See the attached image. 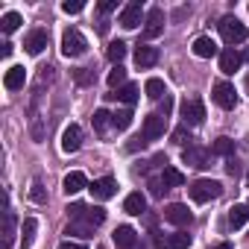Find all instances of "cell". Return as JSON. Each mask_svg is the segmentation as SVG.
Masks as SVG:
<instances>
[{
  "instance_id": "cell-27",
  "label": "cell",
  "mask_w": 249,
  "mask_h": 249,
  "mask_svg": "<svg viewBox=\"0 0 249 249\" xmlns=\"http://www.w3.org/2000/svg\"><path fill=\"white\" fill-rule=\"evenodd\" d=\"M111 126H114L117 132L129 129V126H132V108H117V111L111 114Z\"/></svg>"
},
{
  "instance_id": "cell-41",
  "label": "cell",
  "mask_w": 249,
  "mask_h": 249,
  "mask_svg": "<svg viewBox=\"0 0 249 249\" xmlns=\"http://www.w3.org/2000/svg\"><path fill=\"white\" fill-rule=\"evenodd\" d=\"M144 147H147V138H144V135H138V138H132V141L126 144L129 153H138V150H144Z\"/></svg>"
},
{
  "instance_id": "cell-9",
  "label": "cell",
  "mask_w": 249,
  "mask_h": 249,
  "mask_svg": "<svg viewBox=\"0 0 249 249\" xmlns=\"http://www.w3.org/2000/svg\"><path fill=\"white\" fill-rule=\"evenodd\" d=\"M164 132H167V114H159V111H156V114H147L144 132H141V135H144L147 141H159Z\"/></svg>"
},
{
  "instance_id": "cell-28",
  "label": "cell",
  "mask_w": 249,
  "mask_h": 249,
  "mask_svg": "<svg viewBox=\"0 0 249 249\" xmlns=\"http://www.w3.org/2000/svg\"><path fill=\"white\" fill-rule=\"evenodd\" d=\"M108 88L111 91H117V88H123V85H126V68H123V65H114L111 71H108Z\"/></svg>"
},
{
  "instance_id": "cell-42",
  "label": "cell",
  "mask_w": 249,
  "mask_h": 249,
  "mask_svg": "<svg viewBox=\"0 0 249 249\" xmlns=\"http://www.w3.org/2000/svg\"><path fill=\"white\" fill-rule=\"evenodd\" d=\"M226 173H229V176H237V173H240V164H237V159H234V156H231V159H226Z\"/></svg>"
},
{
  "instance_id": "cell-34",
  "label": "cell",
  "mask_w": 249,
  "mask_h": 249,
  "mask_svg": "<svg viewBox=\"0 0 249 249\" xmlns=\"http://www.w3.org/2000/svg\"><path fill=\"white\" fill-rule=\"evenodd\" d=\"M21 24H24V18H21L18 12H6L3 18H0V30H3L6 36H9V33H15V30H18Z\"/></svg>"
},
{
  "instance_id": "cell-13",
  "label": "cell",
  "mask_w": 249,
  "mask_h": 249,
  "mask_svg": "<svg viewBox=\"0 0 249 249\" xmlns=\"http://www.w3.org/2000/svg\"><path fill=\"white\" fill-rule=\"evenodd\" d=\"M47 41H50V33L38 27V30H30V33H27V38H24V47H27V53L38 56V53L47 47Z\"/></svg>"
},
{
  "instance_id": "cell-15",
  "label": "cell",
  "mask_w": 249,
  "mask_h": 249,
  "mask_svg": "<svg viewBox=\"0 0 249 249\" xmlns=\"http://www.w3.org/2000/svg\"><path fill=\"white\" fill-rule=\"evenodd\" d=\"M111 237H114V246L117 249H135L138 246V231L132 226H117Z\"/></svg>"
},
{
  "instance_id": "cell-4",
  "label": "cell",
  "mask_w": 249,
  "mask_h": 249,
  "mask_svg": "<svg viewBox=\"0 0 249 249\" xmlns=\"http://www.w3.org/2000/svg\"><path fill=\"white\" fill-rule=\"evenodd\" d=\"M188 191H191V199L202 205V202L217 199V196L223 194V185H220V182H214V179H199V182H194Z\"/></svg>"
},
{
  "instance_id": "cell-7",
  "label": "cell",
  "mask_w": 249,
  "mask_h": 249,
  "mask_svg": "<svg viewBox=\"0 0 249 249\" xmlns=\"http://www.w3.org/2000/svg\"><path fill=\"white\" fill-rule=\"evenodd\" d=\"M182 161H185L188 167L205 170V167H208V161H211V153H208L205 147H199V144H188V147L182 150Z\"/></svg>"
},
{
  "instance_id": "cell-1",
  "label": "cell",
  "mask_w": 249,
  "mask_h": 249,
  "mask_svg": "<svg viewBox=\"0 0 249 249\" xmlns=\"http://www.w3.org/2000/svg\"><path fill=\"white\" fill-rule=\"evenodd\" d=\"M68 214L76 220V223H88V226H103L106 223V208L103 205H85V202H71L68 205Z\"/></svg>"
},
{
  "instance_id": "cell-21",
  "label": "cell",
  "mask_w": 249,
  "mask_h": 249,
  "mask_svg": "<svg viewBox=\"0 0 249 249\" xmlns=\"http://www.w3.org/2000/svg\"><path fill=\"white\" fill-rule=\"evenodd\" d=\"M240 62H243V56H240L234 47L220 50V71H223V73H234V71L240 68Z\"/></svg>"
},
{
  "instance_id": "cell-18",
  "label": "cell",
  "mask_w": 249,
  "mask_h": 249,
  "mask_svg": "<svg viewBox=\"0 0 249 249\" xmlns=\"http://www.w3.org/2000/svg\"><path fill=\"white\" fill-rule=\"evenodd\" d=\"M123 211L132 214V217H141V214L147 211V196H144L141 191H132L126 199H123Z\"/></svg>"
},
{
  "instance_id": "cell-5",
  "label": "cell",
  "mask_w": 249,
  "mask_h": 249,
  "mask_svg": "<svg viewBox=\"0 0 249 249\" xmlns=\"http://www.w3.org/2000/svg\"><path fill=\"white\" fill-rule=\"evenodd\" d=\"M85 50H88L85 36H82L79 30H65V36H62V53H65L68 59H76V56H82Z\"/></svg>"
},
{
  "instance_id": "cell-6",
  "label": "cell",
  "mask_w": 249,
  "mask_h": 249,
  "mask_svg": "<svg viewBox=\"0 0 249 249\" xmlns=\"http://www.w3.org/2000/svg\"><path fill=\"white\" fill-rule=\"evenodd\" d=\"M211 100L220 106V108H234L237 106V91H234V85L231 82H226V79H220L217 85H214V91H211Z\"/></svg>"
},
{
  "instance_id": "cell-10",
  "label": "cell",
  "mask_w": 249,
  "mask_h": 249,
  "mask_svg": "<svg viewBox=\"0 0 249 249\" xmlns=\"http://www.w3.org/2000/svg\"><path fill=\"white\" fill-rule=\"evenodd\" d=\"M161 33H164V9L153 6L147 12V21H144V38H159Z\"/></svg>"
},
{
  "instance_id": "cell-19",
  "label": "cell",
  "mask_w": 249,
  "mask_h": 249,
  "mask_svg": "<svg viewBox=\"0 0 249 249\" xmlns=\"http://www.w3.org/2000/svg\"><path fill=\"white\" fill-rule=\"evenodd\" d=\"M108 100H117V103H123V106H132V103H138V85L135 82H126L123 88H117V91H111V94H106Z\"/></svg>"
},
{
  "instance_id": "cell-48",
  "label": "cell",
  "mask_w": 249,
  "mask_h": 249,
  "mask_svg": "<svg viewBox=\"0 0 249 249\" xmlns=\"http://www.w3.org/2000/svg\"><path fill=\"white\" fill-rule=\"evenodd\" d=\"M246 91H249V73H246Z\"/></svg>"
},
{
  "instance_id": "cell-31",
  "label": "cell",
  "mask_w": 249,
  "mask_h": 249,
  "mask_svg": "<svg viewBox=\"0 0 249 249\" xmlns=\"http://www.w3.org/2000/svg\"><path fill=\"white\" fill-rule=\"evenodd\" d=\"M211 153H214V156H223V159H231V156H234V141H231V138H217V141L211 144Z\"/></svg>"
},
{
  "instance_id": "cell-32",
  "label": "cell",
  "mask_w": 249,
  "mask_h": 249,
  "mask_svg": "<svg viewBox=\"0 0 249 249\" xmlns=\"http://www.w3.org/2000/svg\"><path fill=\"white\" fill-rule=\"evenodd\" d=\"M188 246H191V234H185V231H173L164 240V249H188Z\"/></svg>"
},
{
  "instance_id": "cell-24",
  "label": "cell",
  "mask_w": 249,
  "mask_h": 249,
  "mask_svg": "<svg viewBox=\"0 0 249 249\" xmlns=\"http://www.w3.org/2000/svg\"><path fill=\"white\" fill-rule=\"evenodd\" d=\"M161 182H164V188H167V191H170V188H182V185H185V173H182L179 167L167 164V167L161 170Z\"/></svg>"
},
{
  "instance_id": "cell-39",
  "label": "cell",
  "mask_w": 249,
  "mask_h": 249,
  "mask_svg": "<svg viewBox=\"0 0 249 249\" xmlns=\"http://www.w3.org/2000/svg\"><path fill=\"white\" fill-rule=\"evenodd\" d=\"M164 182H161V176H150V194L153 196H164Z\"/></svg>"
},
{
  "instance_id": "cell-29",
  "label": "cell",
  "mask_w": 249,
  "mask_h": 249,
  "mask_svg": "<svg viewBox=\"0 0 249 249\" xmlns=\"http://www.w3.org/2000/svg\"><path fill=\"white\" fill-rule=\"evenodd\" d=\"M144 91H147V97H150V100H164V97H167V88H164V82H161L159 76H153V79H147V85H144Z\"/></svg>"
},
{
  "instance_id": "cell-8",
  "label": "cell",
  "mask_w": 249,
  "mask_h": 249,
  "mask_svg": "<svg viewBox=\"0 0 249 249\" xmlns=\"http://www.w3.org/2000/svg\"><path fill=\"white\" fill-rule=\"evenodd\" d=\"M88 191H91V196H94L97 202H106V199H111V196L117 194V179H114V176H100V179H94V182L88 185Z\"/></svg>"
},
{
  "instance_id": "cell-38",
  "label": "cell",
  "mask_w": 249,
  "mask_h": 249,
  "mask_svg": "<svg viewBox=\"0 0 249 249\" xmlns=\"http://www.w3.org/2000/svg\"><path fill=\"white\" fill-rule=\"evenodd\" d=\"M191 141V132H188V126H179L176 132H173V144H179L182 150H185V144Z\"/></svg>"
},
{
  "instance_id": "cell-49",
  "label": "cell",
  "mask_w": 249,
  "mask_h": 249,
  "mask_svg": "<svg viewBox=\"0 0 249 249\" xmlns=\"http://www.w3.org/2000/svg\"><path fill=\"white\" fill-rule=\"evenodd\" d=\"M246 182H249V170H246Z\"/></svg>"
},
{
  "instance_id": "cell-36",
  "label": "cell",
  "mask_w": 249,
  "mask_h": 249,
  "mask_svg": "<svg viewBox=\"0 0 249 249\" xmlns=\"http://www.w3.org/2000/svg\"><path fill=\"white\" fill-rule=\"evenodd\" d=\"M30 196H33V199H36L38 205H44V202H47V191H44V182H41V176H36V179H33Z\"/></svg>"
},
{
  "instance_id": "cell-16",
  "label": "cell",
  "mask_w": 249,
  "mask_h": 249,
  "mask_svg": "<svg viewBox=\"0 0 249 249\" xmlns=\"http://www.w3.org/2000/svg\"><path fill=\"white\" fill-rule=\"evenodd\" d=\"M135 65H138V68H153V65H159V47H153V44H138V47H135Z\"/></svg>"
},
{
  "instance_id": "cell-3",
  "label": "cell",
  "mask_w": 249,
  "mask_h": 249,
  "mask_svg": "<svg viewBox=\"0 0 249 249\" xmlns=\"http://www.w3.org/2000/svg\"><path fill=\"white\" fill-rule=\"evenodd\" d=\"M179 114H182V123L185 126H199L205 120V106L199 97H185L182 106H179Z\"/></svg>"
},
{
  "instance_id": "cell-47",
  "label": "cell",
  "mask_w": 249,
  "mask_h": 249,
  "mask_svg": "<svg viewBox=\"0 0 249 249\" xmlns=\"http://www.w3.org/2000/svg\"><path fill=\"white\" fill-rule=\"evenodd\" d=\"M240 56H243V62H249V47H246V50H243Z\"/></svg>"
},
{
  "instance_id": "cell-43",
  "label": "cell",
  "mask_w": 249,
  "mask_h": 249,
  "mask_svg": "<svg viewBox=\"0 0 249 249\" xmlns=\"http://www.w3.org/2000/svg\"><path fill=\"white\" fill-rule=\"evenodd\" d=\"M97 9H100L103 15H108V12L117 9V0H103V3H97Z\"/></svg>"
},
{
  "instance_id": "cell-17",
  "label": "cell",
  "mask_w": 249,
  "mask_h": 249,
  "mask_svg": "<svg viewBox=\"0 0 249 249\" xmlns=\"http://www.w3.org/2000/svg\"><path fill=\"white\" fill-rule=\"evenodd\" d=\"M24 82H27V71H24V65H12V68L3 73V85H6L9 91H21Z\"/></svg>"
},
{
  "instance_id": "cell-35",
  "label": "cell",
  "mask_w": 249,
  "mask_h": 249,
  "mask_svg": "<svg viewBox=\"0 0 249 249\" xmlns=\"http://www.w3.org/2000/svg\"><path fill=\"white\" fill-rule=\"evenodd\" d=\"M91 123H94V129L103 135V132L111 126V114H108L106 108H97V111H94V117H91Z\"/></svg>"
},
{
  "instance_id": "cell-37",
  "label": "cell",
  "mask_w": 249,
  "mask_h": 249,
  "mask_svg": "<svg viewBox=\"0 0 249 249\" xmlns=\"http://www.w3.org/2000/svg\"><path fill=\"white\" fill-rule=\"evenodd\" d=\"M73 79H76L79 85H94V71H91V68H76V71H73Z\"/></svg>"
},
{
  "instance_id": "cell-26",
  "label": "cell",
  "mask_w": 249,
  "mask_h": 249,
  "mask_svg": "<svg viewBox=\"0 0 249 249\" xmlns=\"http://www.w3.org/2000/svg\"><path fill=\"white\" fill-rule=\"evenodd\" d=\"M246 220H249V205H231L229 208V226L231 229L246 226Z\"/></svg>"
},
{
  "instance_id": "cell-44",
  "label": "cell",
  "mask_w": 249,
  "mask_h": 249,
  "mask_svg": "<svg viewBox=\"0 0 249 249\" xmlns=\"http://www.w3.org/2000/svg\"><path fill=\"white\" fill-rule=\"evenodd\" d=\"M59 249H88L85 243H76V240H65V243H59Z\"/></svg>"
},
{
  "instance_id": "cell-12",
  "label": "cell",
  "mask_w": 249,
  "mask_h": 249,
  "mask_svg": "<svg viewBox=\"0 0 249 249\" xmlns=\"http://www.w3.org/2000/svg\"><path fill=\"white\" fill-rule=\"evenodd\" d=\"M141 18H144V6L138 3V0H132V3H126L120 9V27H126V30H135L138 24H141Z\"/></svg>"
},
{
  "instance_id": "cell-40",
  "label": "cell",
  "mask_w": 249,
  "mask_h": 249,
  "mask_svg": "<svg viewBox=\"0 0 249 249\" xmlns=\"http://www.w3.org/2000/svg\"><path fill=\"white\" fill-rule=\"evenodd\" d=\"M82 6H85V3H79V0H65V3H62V12L76 15V12H82Z\"/></svg>"
},
{
  "instance_id": "cell-33",
  "label": "cell",
  "mask_w": 249,
  "mask_h": 249,
  "mask_svg": "<svg viewBox=\"0 0 249 249\" xmlns=\"http://www.w3.org/2000/svg\"><path fill=\"white\" fill-rule=\"evenodd\" d=\"M106 56H108V62L120 65L123 59H126V41H111V44H108V50H106Z\"/></svg>"
},
{
  "instance_id": "cell-2",
  "label": "cell",
  "mask_w": 249,
  "mask_h": 249,
  "mask_svg": "<svg viewBox=\"0 0 249 249\" xmlns=\"http://www.w3.org/2000/svg\"><path fill=\"white\" fill-rule=\"evenodd\" d=\"M217 30H220V36H223V41H226V44H240V41H246V36H249L246 24H243L240 18H234V15L220 18Z\"/></svg>"
},
{
  "instance_id": "cell-11",
  "label": "cell",
  "mask_w": 249,
  "mask_h": 249,
  "mask_svg": "<svg viewBox=\"0 0 249 249\" xmlns=\"http://www.w3.org/2000/svg\"><path fill=\"white\" fill-rule=\"evenodd\" d=\"M164 220L167 223H173V226H191L194 223V214H191V208L188 205H182V202H170L167 208H164Z\"/></svg>"
},
{
  "instance_id": "cell-46",
  "label": "cell",
  "mask_w": 249,
  "mask_h": 249,
  "mask_svg": "<svg viewBox=\"0 0 249 249\" xmlns=\"http://www.w3.org/2000/svg\"><path fill=\"white\" fill-rule=\"evenodd\" d=\"M214 249H231V243H217Z\"/></svg>"
},
{
  "instance_id": "cell-45",
  "label": "cell",
  "mask_w": 249,
  "mask_h": 249,
  "mask_svg": "<svg viewBox=\"0 0 249 249\" xmlns=\"http://www.w3.org/2000/svg\"><path fill=\"white\" fill-rule=\"evenodd\" d=\"M0 47H3V50H0V56H3V59H6V56L12 53V44H9V41H3V44H0Z\"/></svg>"
},
{
  "instance_id": "cell-25",
  "label": "cell",
  "mask_w": 249,
  "mask_h": 249,
  "mask_svg": "<svg viewBox=\"0 0 249 249\" xmlns=\"http://www.w3.org/2000/svg\"><path fill=\"white\" fill-rule=\"evenodd\" d=\"M65 234L68 237H82V240H88V237H94V226H88V223H68L65 226Z\"/></svg>"
},
{
  "instance_id": "cell-30",
  "label": "cell",
  "mask_w": 249,
  "mask_h": 249,
  "mask_svg": "<svg viewBox=\"0 0 249 249\" xmlns=\"http://www.w3.org/2000/svg\"><path fill=\"white\" fill-rule=\"evenodd\" d=\"M36 229H38V220L27 217V220H24V226H21V243H24V249L36 243Z\"/></svg>"
},
{
  "instance_id": "cell-20",
  "label": "cell",
  "mask_w": 249,
  "mask_h": 249,
  "mask_svg": "<svg viewBox=\"0 0 249 249\" xmlns=\"http://www.w3.org/2000/svg\"><path fill=\"white\" fill-rule=\"evenodd\" d=\"M194 56H199V59H211V56H220V47H217L214 38L199 36V38L194 41Z\"/></svg>"
},
{
  "instance_id": "cell-22",
  "label": "cell",
  "mask_w": 249,
  "mask_h": 249,
  "mask_svg": "<svg viewBox=\"0 0 249 249\" xmlns=\"http://www.w3.org/2000/svg\"><path fill=\"white\" fill-rule=\"evenodd\" d=\"M82 188H88V179H85V173H82V170H73V173H68V176H65V182H62V191H65L68 196L79 194Z\"/></svg>"
},
{
  "instance_id": "cell-50",
  "label": "cell",
  "mask_w": 249,
  "mask_h": 249,
  "mask_svg": "<svg viewBox=\"0 0 249 249\" xmlns=\"http://www.w3.org/2000/svg\"><path fill=\"white\" fill-rule=\"evenodd\" d=\"M246 205H249V202H246Z\"/></svg>"
},
{
  "instance_id": "cell-14",
  "label": "cell",
  "mask_w": 249,
  "mask_h": 249,
  "mask_svg": "<svg viewBox=\"0 0 249 249\" xmlns=\"http://www.w3.org/2000/svg\"><path fill=\"white\" fill-rule=\"evenodd\" d=\"M82 147V129L76 126V123H71V126H65V132H62V153H76Z\"/></svg>"
},
{
  "instance_id": "cell-23",
  "label": "cell",
  "mask_w": 249,
  "mask_h": 249,
  "mask_svg": "<svg viewBox=\"0 0 249 249\" xmlns=\"http://www.w3.org/2000/svg\"><path fill=\"white\" fill-rule=\"evenodd\" d=\"M15 226H18V217L6 205V211H3V249H12V243H15Z\"/></svg>"
}]
</instances>
